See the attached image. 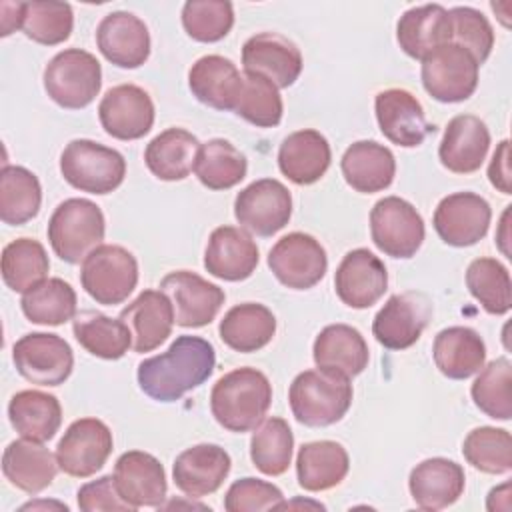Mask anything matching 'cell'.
<instances>
[{
  "label": "cell",
  "mask_w": 512,
  "mask_h": 512,
  "mask_svg": "<svg viewBox=\"0 0 512 512\" xmlns=\"http://www.w3.org/2000/svg\"><path fill=\"white\" fill-rule=\"evenodd\" d=\"M216 366L214 346L200 336H178L170 348L138 364V386L156 402H176L204 384Z\"/></svg>",
  "instance_id": "cell-1"
},
{
  "label": "cell",
  "mask_w": 512,
  "mask_h": 512,
  "mask_svg": "<svg viewBox=\"0 0 512 512\" xmlns=\"http://www.w3.org/2000/svg\"><path fill=\"white\" fill-rule=\"evenodd\" d=\"M272 404V384L256 368L244 366L226 372L210 392V412L228 432H250L266 416Z\"/></svg>",
  "instance_id": "cell-2"
},
{
  "label": "cell",
  "mask_w": 512,
  "mask_h": 512,
  "mask_svg": "<svg viewBox=\"0 0 512 512\" xmlns=\"http://www.w3.org/2000/svg\"><path fill=\"white\" fill-rule=\"evenodd\" d=\"M352 396L350 378L322 368L300 372L288 390L292 416L310 428L340 422L352 406Z\"/></svg>",
  "instance_id": "cell-3"
},
{
  "label": "cell",
  "mask_w": 512,
  "mask_h": 512,
  "mask_svg": "<svg viewBox=\"0 0 512 512\" xmlns=\"http://www.w3.org/2000/svg\"><path fill=\"white\" fill-rule=\"evenodd\" d=\"M106 220L100 206L88 198H68L48 220V242L66 264H80L104 240Z\"/></svg>",
  "instance_id": "cell-4"
},
{
  "label": "cell",
  "mask_w": 512,
  "mask_h": 512,
  "mask_svg": "<svg viewBox=\"0 0 512 512\" xmlns=\"http://www.w3.org/2000/svg\"><path fill=\"white\" fill-rule=\"evenodd\" d=\"M60 174L72 188L102 196L114 192L124 182L126 160L114 148L88 138H76L60 154Z\"/></svg>",
  "instance_id": "cell-5"
},
{
  "label": "cell",
  "mask_w": 512,
  "mask_h": 512,
  "mask_svg": "<svg viewBox=\"0 0 512 512\" xmlns=\"http://www.w3.org/2000/svg\"><path fill=\"white\" fill-rule=\"evenodd\" d=\"M44 90L52 102L66 110H80L94 102L102 88V66L82 48H66L44 68Z\"/></svg>",
  "instance_id": "cell-6"
},
{
  "label": "cell",
  "mask_w": 512,
  "mask_h": 512,
  "mask_svg": "<svg viewBox=\"0 0 512 512\" xmlns=\"http://www.w3.org/2000/svg\"><path fill=\"white\" fill-rule=\"evenodd\" d=\"M80 284L96 304H122L138 284V262L124 246L100 244L82 260Z\"/></svg>",
  "instance_id": "cell-7"
},
{
  "label": "cell",
  "mask_w": 512,
  "mask_h": 512,
  "mask_svg": "<svg viewBox=\"0 0 512 512\" xmlns=\"http://www.w3.org/2000/svg\"><path fill=\"white\" fill-rule=\"evenodd\" d=\"M478 70L480 64L466 48L448 42L422 58L420 76L424 90L434 100L456 104L468 100L476 92Z\"/></svg>",
  "instance_id": "cell-8"
},
{
  "label": "cell",
  "mask_w": 512,
  "mask_h": 512,
  "mask_svg": "<svg viewBox=\"0 0 512 512\" xmlns=\"http://www.w3.org/2000/svg\"><path fill=\"white\" fill-rule=\"evenodd\" d=\"M370 236L380 252L412 258L426 236L420 212L400 196H384L370 210Z\"/></svg>",
  "instance_id": "cell-9"
},
{
  "label": "cell",
  "mask_w": 512,
  "mask_h": 512,
  "mask_svg": "<svg viewBox=\"0 0 512 512\" xmlns=\"http://www.w3.org/2000/svg\"><path fill=\"white\" fill-rule=\"evenodd\" d=\"M12 362L16 372L36 386H60L74 368L70 344L48 332L24 334L12 346Z\"/></svg>",
  "instance_id": "cell-10"
},
{
  "label": "cell",
  "mask_w": 512,
  "mask_h": 512,
  "mask_svg": "<svg viewBox=\"0 0 512 512\" xmlns=\"http://www.w3.org/2000/svg\"><path fill=\"white\" fill-rule=\"evenodd\" d=\"M268 268L290 290L314 288L328 270L324 246L306 232L282 236L268 252Z\"/></svg>",
  "instance_id": "cell-11"
},
{
  "label": "cell",
  "mask_w": 512,
  "mask_h": 512,
  "mask_svg": "<svg viewBox=\"0 0 512 512\" xmlns=\"http://www.w3.org/2000/svg\"><path fill=\"white\" fill-rule=\"evenodd\" d=\"M292 216V194L274 178H260L242 188L234 200L238 224L262 238L280 232Z\"/></svg>",
  "instance_id": "cell-12"
},
{
  "label": "cell",
  "mask_w": 512,
  "mask_h": 512,
  "mask_svg": "<svg viewBox=\"0 0 512 512\" xmlns=\"http://www.w3.org/2000/svg\"><path fill=\"white\" fill-rule=\"evenodd\" d=\"M114 438L110 428L98 418L74 420L56 446V460L64 474L88 478L104 468L112 454Z\"/></svg>",
  "instance_id": "cell-13"
},
{
  "label": "cell",
  "mask_w": 512,
  "mask_h": 512,
  "mask_svg": "<svg viewBox=\"0 0 512 512\" xmlns=\"http://www.w3.org/2000/svg\"><path fill=\"white\" fill-rule=\"evenodd\" d=\"M160 290L168 296L174 310V322L182 328L208 326L226 300L220 286L190 270H174L166 274L160 282Z\"/></svg>",
  "instance_id": "cell-14"
},
{
  "label": "cell",
  "mask_w": 512,
  "mask_h": 512,
  "mask_svg": "<svg viewBox=\"0 0 512 512\" xmlns=\"http://www.w3.org/2000/svg\"><path fill=\"white\" fill-rule=\"evenodd\" d=\"M432 318V302L422 292H402L386 300L376 312L372 334L388 350H406L416 344Z\"/></svg>",
  "instance_id": "cell-15"
},
{
  "label": "cell",
  "mask_w": 512,
  "mask_h": 512,
  "mask_svg": "<svg viewBox=\"0 0 512 512\" xmlns=\"http://www.w3.org/2000/svg\"><path fill=\"white\" fill-rule=\"evenodd\" d=\"M490 220L492 208L486 198L476 192H454L438 202L432 224L444 244L466 248L488 234Z\"/></svg>",
  "instance_id": "cell-16"
},
{
  "label": "cell",
  "mask_w": 512,
  "mask_h": 512,
  "mask_svg": "<svg viewBox=\"0 0 512 512\" xmlns=\"http://www.w3.org/2000/svg\"><path fill=\"white\" fill-rule=\"evenodd\" d=\"M154 116L150 94L136 84L110 88L98 104V118L104 132L124 142L146 136L154 126Z\"/></svg>",
  "instance_id": "cell-17"
},
{
  "label": "cell",
  "mask_w": 512,
  "mask_h": 512,
  "mask_svg": "<svg viewBox=\"0 0 512 512\" xmlns=\"http://www.w3.org/2000/svg\"><path fill=\"white\" fill-rule=\"evenodd\" d=\"M334 290L342 304L354 310L370 308L388 290L384 262L368 248L346 252L334 274Z\"/></svg>",
  "instance_id": "cell-18"
},
{
  "label": "cell",
  "mask_w": 512,
  "mask_h": 512,
  "mask_svg": "<svg viewBox=\"0 0 512 512\" xmlns=\"http://www.w3.org/2000/svg\"><path fill=\"white\" fill-rule=\"evenodd\" d=\"M374 112L386 140L402 148L420 146L434 126L428 124L420 100L404 88H388L376 94Z\"/></svg>",
  "instance_id": "cell-19"
},
{
  "label": "cell",
  "mask_w": 512,
  "mask_h": 512,
  "mask_svg": "<svg viewBox=\"0 0 512 512\" xmlns=\"http://www.w3.org/2000/svg\"><path fill=\"white\" fill-rule=\"evenodd\" d=\"M300 48L278 32H258L242 46V68L268 78L278 90L292 86L302 72Z\"/></svg>",
  "instance_id": "cell-20"
},
{
  "label": "cell",
  "mask_w": 512,
  "mask_h": 512,
  "mask_svg": "<svg viewBox=\"0 0 512 512\" xmlns=\"http://www.w3.org/2000/svg\"><path fill=\"white\" fill-rule=\"evenodd\" d=\"M100 54L118 68H140L150 56V32L144 20L126 10L106 14L96 28Z\"/></svg>",
  "instance_id": "cell-21"
},
{
  "label": "cell",
  "mask_w": 512,
  "mask_h": 512,
  "mask_svg": "<svg viewBox=\"0 0 512 512\" xmlns=\"http://www.w3.org/2000/svg\"><path fill=\"white\" fill-rule=\"evenodd\" d=\"M114 484L118 494L134 508L162 506L168 482L158 458L142 450L124 452L114 464Z\"/></svg>",
  "instance_id": "cell-22"
},
{
  "label": "cell",
  "mask_w": 512,
  "mask_h": 512,
  "mask_svg": "<svg viewBox=\"0 0 512 512\" xmlns=\"http://www.w3.org/2000/svg\"><path fill=\"white\" fill-rule=\"evenodd\" d=\"M230 454L218 444H196L180 452L172 466V478L188 498L214 494L230 474Z\"/></svg>",
  "instance_id": "cell-23"
},
{
  "label": "cell",
  "mask_w": 512,
  "mask_h": 512,
  "mask_svg": "<svg viewBox=\"0 0 512 512\" xmlns=\"http://www.w3.org/2000/svg\"><path fill=\"white\" fill-rule=\"evenodd\" d=\"M258 258V246L244 228L218 226L208 238L204 250V268L214 278L242 282L254 274Z\"/></svg>",
  "instance_id": "cell-24"
},
{
  "label": "cell",
  "mask_w": 512,
  "mask_h": 512,
  "mask_svg": "<svg viewBox=\"0 0 512 512\" xmlns=\"http://www.w3.org/2000/svg\"><path fill=\"white\" fill-rule=\"evenodd\" d=\"M490 148V130L474 114L454 116L440 140V164L454 174H472L480 170Z\"/></svg>",
  "instance_id": "cell-25"
},
{
  "label": "cell",
  "mask_w": 512,
  "mask_h": 512,
  "mask_svg": "<svg viewBox=\"0 0 512 512\" xmlns=\"http://www.w3.org/2000/svg\"><path fill=\"white\" fill-rule=\"evenodd\" d=\"M120 320L132 334V350L152 352L168 340L174 328V310L162 290H142L120 312Z\"/></svg>",
  "instance_id": "cell-26"
},
{
  "label": "cell",
  "mask_w": 512,
  "mask_h": 512,
  "mask_svg": "<svg viewBox=\"0 0 512 512\" xmlns=\"http://www.w3.org/2000/svg\"><path fill=\"white\" fill-rule=\"evenodd\" d=\"M464 468L448 458H426L416 464L408 478L414 504L422 510H442L452 506L464 492Z\"/></svg>",
  "instance_id": "cell-27"
},
{
  "label": "cell",
  "mask_w": 512,
  "mask_h": 512,
  "mask_svg": "<svg viewBox=\"0 0 512 512\" xmlns=\"http://www.w3.org/2000/svg\"><path fill=\"white\" fill-rule=\"evenodd\" d=\"M244 78L230 58L208 54L188 70V86L198 102L214 110H232L238 104Z\"/></svg>",
  "instance_id": "cell-28"
},
{
  "label": "cell",
  "mask_w": 512,
  "mask_h": 512,
  "mask_svg": "<svg viewBox=\"0 0 512 512\" xmlns=\"http://www.w3.org/2000/svg\"><path fill=\"white\" fill-rule=\"evenodd\" d=\"M332 152L324 134L304 128L288 134L278 148L280 172L298 186L318 182L330 168Z\"/></svg>",
  "instance_id": "cell-29"
},
{
  "label": "cell",
  "mask_w": 512,
  "mask_h": 512,
  "mask_svg": "<svg viewBox=\"0 0 512 512\" xmlns=\"http://www.w3.org/2000/svg\"><path fill=\"white\" fill-rule=\"evenodd\" d=\"M396 40L402 52L410 58H426L432 50L452 42V22L448 10L442 4L408 8L396 24Z\"/></svg>",
  "instance_id": "cell-30"
},
{
  "label": "cell",
  "mask_w": 512,
  "mask_h": 512,
  "mask_svg": "<svg viewBox=\"0 0 512 512\" xmlns=\"http://www.w3.org/2000/svg\"><path fill=\"white\" fill-rule=\"evenodd\" d=\"M312 358L322 370L354 378L366 370L370 352L360 330L348 324H328L314 340Z\"/></svg>",
  "instance_id": "cell-31"
},
{
  "label": "cell",
  "mask_w": 512,
  "mask_h": 512,
  "mask_svg": "<svg viewBox=\"0 0 512 512\" xmlns=\"http://www.w3.org/2000/svg\"><path fill=\"white\" fill-rule=\"evenodd\" d=\"M346 184L360 194L386 190L396 176V158L390 148L374 140H358L346 148L340 160Z\"/></svg>",
  "instance_id": "cell-32"
},
{
  "label": "cell",
  "mask_w": 512,
  "mask_h": 512,
  "mask_svg": "<svg viewBox=\"0 0 512 512\" xmlns=\"http://www.w3.org/2000/svg\"><path fill=\"white\" fill-rule=\"evenodd\" d=\"M60 470L56 454L42 446V442H34L28 438L14 440L4 448L2 454V472L6 480L26 492L38 494L46 490Z\"/></svg>",
  "instance_id": "cell-33"
},
{
  "label": "cell",
  "mask_w": 512,
  "mask_h": 512,
  "mask_svg": "<svg viewBox=\"0 0 512 512\" xmlns=\"http://www.w3.org/2000/svg\"><path fill=\"white\" fill-rule=\"evenodd\" d=\"M436 368L450 380H466L478 374L486 362L482 336L468 326H450L436 334L432 344Z\"/></svg>",
  "instance_id": "cell-34"
},
{
  "label": "cell",
  "mask_w": 512,
  "mask_h": 512,
  "mask_svg": "<svg viewBox=\"0 0 512 512\" xmlns=\"http://www.w3.org/2000/svg\"><path fill=\"white\" fill-rule=\"evenodd\" d=\"M218 334L222 342L240 354L258 352L268 346L276 334V318L272 310L258 302L232 306L220 320Z\"/></svg>",
  "instance_id": "cell-35"
},
{
  "label": "cell",
  "mask_w": 512,
  "mask_h": 512,
  "mask_svg": "<svg viewBox=\"0 0 512 512\" xmlns=\"http://www.w3.org/2000/svg\"><path fill=\"white\" fill-rule=\"evenodd\" d=\"M350 470L346 448L334 440H316L300 446L296 456V478L308 492H324L338 486Z\"/></svg>",
  "instance_id": "cell-36"
},
{
  "label": "cell",
  "mask_w": 512,
  "mask_h": 512,
  "mask_svg": "<svg viewBox=\"0 0 512 512\" xmlns=\"http://www.w3.org/2000/svg\"><path fill=\"white\" fill-rule=\"evenodd\" d=\"M200 142L184 128H168L154 136L146 150L144 162L148 170L164 182H178L190 176L194 170Z\"/></svg>",
  "instance_id": "cell-37"
},
{
  "label": "cell",
  "mask_w": 512,
  "mask_h": 512,
  "mask_svg": "<svg viewBox=\"0 0 512 512\" xmlns=\"http://www.w3.org/2000/svg\"><path fill=\"white\" fill-rule=\"evenodd\" d=\"M8 418L22 438L44 444L60 430L62 406L54 394L42 390H20L10 398Z\"/></svg>",
  "instance_id": "cell-38"
},
{
  "label": "cell",
  "mask_w": 512,
  "mask_h": 512,
  "mask_svg": "<svg viewBox=\"0 0 512 512\" xmlns=\"http://www.w3.org/2000/svg\"><path fill=\"white\" fill-rule=\"evenodd\" d=\"M72 332L78 344L96 358L118 360L132 346L128 326L96 310H82L72 320Z\"/></svg>",
  "instance_id": "cell-39"
},
{
  "label": "cell",
  "mask_w": 512,
  "mask_h": 512,
  "mask_svg": "<svg viewBox=\"0 0 512 512\" xmlns=\"http://www.w3.org/2000/svg\"><path fill=\"white\" fill-rule=\"evenodd\" d=\"M246 156L224 138H212L200 144L194 174L208 190H228L246 178Z\"/></svg>",
  "instance_id": "cell-40"
},
{
  "label": "cell",
  "mask_w": 512,
  "mask_h": 512,
  "mask_svg": "<svg viewBox=\"0 0 512 512\" xmlns=\"http://www.w3.org/2000/svg\"><path fill=\"white\" fill-rule=\"evenodd\" d=\"M42 204L40 180L24 166L4 164L0 172V218L4 224L30 222Z\"/></svg>",
  "instance_id": "cell-41"
},
{
  "label": "cell",
  "mask_w": 512,
  "mask_h": 512,
  "mask_svg": "<svg viewBox=\"0 0 512 512\" xmlns=\"http://www.w3.org/2000/svg\"><path fill=\"white\" fill-rule=\"evenodd\" d=\"M2 280L14 292H28L46 280L50 260L46 248L34 238H16L2 250Z\"/></svg>",
  "instance_id": "cell-42"
},
{
  "label": "cell",
  "mask_w": 512,
  "mask_h": 512,
  "mask_svg": "<svg viewBox=\"0 0 512 512\" xmlns=\"http://www.w3.org/2000/svg\"><path fill=\"white\" fill-rule=\"evenodd\" d=\"M76 292L62 278H46L22 294L20 308L32 324L60 326L76 316Z\"/></svg>",
  "instance_id": "cell-43"
},
{
  "label": "cell",
  "mask_w": 512,
  "mask_h": 512,
  "mask_svg": "<svg viewBox=\"0 0 512 512\" xmlns=\"http://www.w3.org/2000/svg\"><path fill=\"white\" fill-rule=\"evenodd\" d=\"M294 434L284 418L262 420L250 438L252 464L266 476H280L292 464Z\"/></svg>",
  "instance_id": "cell-44"
},
{
  "label": "cell",
  "mask_w": 512,
  "mask_h": 512,
  "mask_svg": "<svg viewBox=\"0 0 512 512\" xmlns=\"http://www.w3.org/2000/svg\"><path fill=\"white\" fill-rule=\"evenodd\" d=\"M466 286L480 306L494 316L508 314L512 308V282L508 268L496 258H476L466 270Z\"/></svg>",
  "instance_id": "cell-45"
},
{
  "label": "cell",
  "mask_w": 512,
  "mask_h": 512,
  "mask_svg": "<svg viewBox=\"0 0 512 512\" xmlns=\"http://www.w3.org/2000/svg\"><path fill=\"white\" fill-rule=\"evenodd\" d=\"M472 400L480 412L494 420L512 418V362L500 356L478 372L472 388Z\"/></svg>",
  "instance_id": "cell-46"
},
{
  "label": "cell",
  "mask_w": 512,
  "mask_h": 512,
  "mask_svg": "<svg viewBox=\"0 0 512 512\" xmlns=\"http://www.w3.org/2000/svg\"><path fill=\"white\" fill-rule=\"evenodd\" d=\"M74 28V12L68 2L32 0L24 2L22 32L32 42L56 46L70 38Z\"/></svg>",
  "instance_id": "cell-47"
},
{
  "label": "cell",
  "mask_w": 512,
  "mask_h": 512,
  "mask_svg": "<svg viewBox=\"0 0 512 512\" xmlns=\"http://www.w3.org/2000/svg\"><path fill=\"white\" fill-rule=\"evenodd\" d=\"M466 462L484 474H508L512 470V436L504 428L480 426L462 442Z\"/></svg>",
  "instance_id": "cell-48"
},
{
  "label": "cell",
  "mask_w": 512,
  "mask_h": 512,
  "mask_svg": "<svg viewBox=\"0 0 512 512\" xmlns=\"http://www.w3.org/2000/svg\"><path fill=\"white\" fill-rule=\"evenodd\" d=\"M244 84L234 114L258 128H274L280 124L284 104L278 88L264 76L254 72L242 74Z\"/></svg>",
  "instance_id": "cell-49"
},
{
  "label": "cell",
  "mask_w": 512,
  "mask_h": 512,
  "mask_svg": "<svg viewBox=\"0 0 512 512\" xmlns=\"http://www.w3.org/2000/svg\"><path fill=\"white\" fill-rule=\"evenodd\" d=\"M182 26L196 42H218L234 26V6L226 0H188L182 6Z\"/></svg>",
  "instance_id": "cell-50"
},
{
  "label": "cell",
  "mask_w": 512,
  "mask_h": 512,
  "mask_svg": "<svg viewBox=\"0 0 512 512\" xmlns=\"http://www.w3.org/2000/svg\"><path fill=\"white\" fill-rule=\"evenodd\" d=\"M452 22V42L466 48L478 64H484L494 48V30L488 18L470 6L448 10Z\"/></svg>",
  "instance_id": "cell-51"
},
{
  "label": "cell",
  "mask_w": 512,
  "mask_h": 512,
  "mask_svg": "<svg viewBox=\"0 0 512 512\" xmlns=\"http://www.w3.org/2000/svg\"><path fill=\"white\" fill-rule=\"evenodd\" d=\"M284 500L282 490L272 482L260 478H240L236 480L226 496L224 508L228 512H260V510H274Z\"/></svg>",
  "instance_id": "cell-52"
},
{
  "label": "cell",
  "mask_w": 512,
  "mask_h": 512,
  "mask_svg": "<svg viewBox=\"0 0 512 512\" xmlns=\"http://www.w3.org/2000/svg\"><path fill=\"white\" fill-rule=\"evenodd\" d=\"M78 508L82 512H100V510H128L134 508L118 494L114 476H100L98 480H92L84 486H80L78 494Z\"/></svg>",
  "instance_id": "cell-53"
},
{
  "label": "cell",
  "mask_w": 512,
  "mask_h": 512,
  "mask_svg": "<svg viewBox=\"0 0 512 512\" xmlns=\"http://www.w3.org/2000/svg\"><path fill=\"white\" fill-rule=\"evenodd\" d=\"M488 180L490 184L502 192L512 194V176H510V140H502L492 154L488 166Z\"/></svg>",
  "instance_id": "cell-54"
},
{
  "label": "cell",
  "mask_w": 512,
  "mask_h": 512,
  "mask_svg": "<svg viewBox=\"0 0 512 512\" xmlns=\"http://www.w3.org/2000/svg\"><path fill=\"white\" fill-rule=\"evenodd\" d=\"M24 2H0V36H10L22 28Z\"/></svg>",
  "instance_id": "cell-55"
},
{
  "label": "cell",
  "mask_w": 512,
  "mask_h": 512,
  "mask_svg": "<svg viewBox=\"0 0 512 512\" xmlns=\"http://www.w3.org/2000/svg\"><path fill=\"white\" fill-rule=\"evenodd\" d=\"M510 208L512 206H506L504 214H502V220H500V234H496V244L498 248L502 250L504 256L510 258V248H508V242H510V236H508V216H510Z\"/></svg>",
  "instance_id": "cell-56"
}]
</instances>
